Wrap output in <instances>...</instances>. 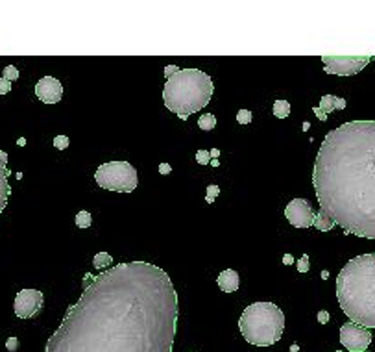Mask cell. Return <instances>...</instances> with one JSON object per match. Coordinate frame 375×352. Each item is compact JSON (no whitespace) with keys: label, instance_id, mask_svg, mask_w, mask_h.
<instances>
[{"label":"cell","instance_id":"1","mask_svg":"<svg viewBox=\"0 0 375 352\" xmlns=\"http://www.w3.org/2000/svg\"><path fill=\"white\" fill-rule=\"evenodd\" d=\"M179 302L150 261H122L87 280L44 352H172Z\"/></svg>","mask_w":375,"mask_h":352},{"label":"cell","instance_id":"2","mask_svg":"<svg viewBox=\"0 0 375 352\" xmlns=\"http://www.w3.org/2000/svg\"><path fill=\"white\" fill-rule=\"evenodd\" d=\"M312 185L335 224L375 239V121H349L323 137Z\"/></svg>","mask_w":375,"mask_h":352},{"label":"cell","instance_id":"3","mask_svg":"<svg viewBox=\"0 0 375 352\" xmlns=\"http://www.w3.org/2000/svg\"><path fill=\"white\" fill-rule=\"evenodd\" d=\"M337 298L349 321L375 328V252L355 256L340 269Z\"/></svg>","mask_w":375,"mask_h":352},{"label":"cell","instance_id":"4","mask_svg":"<svg viewBox=\"0 0 375 352\" xmlns=\"http://www.w3.org/2000/svg\"><path fill=\"white\" fill-rule=\"evenodd\" d=\"M214 84L207 72L200 69H179L170 76L163 89V102L179 119L204 109L213 98Z\"/></svg>","mask_w":375,"mask_h":352},{"label":"cell","instance_id":"5","mask_svg":"<svg viewBox=\"0 0 375 352\" xmlns=\"http://www.w3.org/2000/svg\"><path fill=\"white\" fill-rule=\"evenodd\" d=\"M239 328L250 345L270 347L283 337L285 314L273 302H253L242 311Z\"/></svg>","mask_w":375,"mask_h":352},{"label":"cell","instance_id":"6","mask_svg":"<svg viewBox=\"0 0 375 352\" xmlns=\"http://www.w3.org/2000/svg\"><path fill=\"white\" fill-rule=\"evenodd\" d=\"M95 180L102 189L117 193H131L139 185L137 169L128 162L102 163L95 173Z\"/></svg>","mask_w":375,"mask_h":352},{"label":"cell","instance_id":"7","mask_svg":"<svg viewBox=\"0 0 375 352\" xmlns=\"http://www.w3.org/2000/svg\"><path fill=\"white\" fill-rule=\"evenodd\" d=\"M325 72L338 76H353L371 61V56H321Z\"/></svg>","mask_w":375,"mask_h":352},{"label":"cell","instance_id":"8","mask_svg":"<svg viewBox=\"0 0 375 352\" xmlns=\"http://www.w3.org/2000/svg\"><path fill=\"white\" fill-rule=\"evenodd\" d=\"M340 343L349 352H364L371 343V334L368 328L357 325L353 321H348L340 328Z\"/></svg>","mask_w":375,"mask_h":352},{"label":"cell","instance_id":"9","mask_svg":"<svg viewBox=\"0 0 375 352\" xmlns=\"http://www.w3.org/2000/svg\"><path fill=\"white\" fill-rule=\"evenodd\" d=\"M44 297L43 293L37 289H22L17 293L15 302H13V309L19 319H33L41 314L43 309Z\"/></svg>","mask_w":375,"mask_h":352},{"label":"cell","instance_id":"10","mask_svg":"<svg viewBox=\"0 0 375 352\" xmlns=\"http://www.w3.org/2000/svg\"><path fill=\"white\" fill-rule=\"evenodd\" d=\"M285 217L294 228H311L316 215L307 199H294L285 208Z\"/></svg>","mask_w":375,"mask_h":352},{"label":"cell","instance_id":"11","mask_svg":"<svg viewBox=\"0 0 375 352\" xmlns=\"http://www.w3.org/2000/svg\"><path fill=\"white\" fill-rule=\"evenodd\" d=\"M35 97L44 104H56L63 97V86L54 76H43L35 84Z\"/></svg>","mask_w":375,"mask_h":352},{"label":"cell","instance_id":"12","mask_svg":"<svg viewBox=\"0 0 375 352\" xmlns=\"http://www.w3.org/2000/svg\"><path fill=\"white\" fill-rule=\"evenodd\" d=\"M10 171H8V154L4 150H0V213L8 206L11 195V185L8 182Z\"/></svg>","mask_w":375,"mask_h":352},{"label":"cell","instance_id":"13","mask_svg":"<svg viewBox=\"0 0 375 352\" xmlns=\"http://www.w3.org/2000/svg\"><path fill=\"white\" fill-rule=\"evenodd\" d=\"M216 284L224 293H233L239 289V272L233 271V269H225L218 275L216 278Z\"/></svg>","mask_w":375,"mask_h":352},{"label":"cell","instance_id":"14","mask_svg":"<svg viewBox=\"0 0 375 352\" xmlns=\"http://www.w3.org/2000/svg\"><path fill=\"white\" fill-rule=\"evenodd\" d=\"M318 108L323 111V113H333L337 109H344L346 108V98H340L337 95H323L320 98V106Z\"/></svg>","mask_w":375,"mask_h":352},{"label":"cell","instance_id":"15","mask_svg":"<svg viewBox=\"0 0 375 352\" xmlns=\"http://www.w3.org/2000/svg\"><path fill=\"white\" fill-rule=\"evenodd\" d=\"M312 226L316 228V230H320V232H329V230H331L333 226H337V224H335V221H333L331 217L325 215L323 211H320V213L314 217V224H312Z\"/></svg>","mask_w":375,"mask_h":352},{"label":"cell","instance_id":"16","mask_svg":"<svg viewBox=\"0 0 375 352\" xmlns=\"http://www.w3.org/2000/svg\"><path fill=\"white\" fill-rule=\"evenodd\" d=\"M272 111L273 115L277 117V119H287L290 115V104L289 100H285V98H279V100H275L272 106Z\"/></svg>","mask_w":375,"mask_h":352},{"label":"cell","instance_id":"17","mask_svg":"<svg viewBox=\"0 0 375 352\" xmlns=\"http://www.w3.org/2000/svg\"><path fill=\"white\" fill-rule=\"evenodd\" d=\"M198 126L204 132L214 130V126H216V117H214L213 113H202V117L198 119Z\"/></svg>","mask_w":375,"mask_h":352},{"label":"cell","instance_id":"18","mask_svg":"<svg viewBox=\"0 0 375 352\" xmlns=\"http://www.w3.org/2000/svg\"><path fill=\"white\" fill-rule=\"evenodd\" d=\"M111 261H113V258L107 252H98L97 256H95V260H92V265H95V269H106V267H109L111 265Z\"/></svg>","mask_w":375,"mask_h":352},{"label":"cell","instance_id":"19","mask_svg":"<svg viewBox=\"0 0 375 352\" xmlns=\"http://www.w3.org/2000/svg\"><path fill=\"white\" fill-rule=\"evenodd\" d=\"M92 224V217L89 211L81 210L78 211V215H76V226L78 228H89Z\"/></svg>","mask_w":375,"mask_h":352},{"label":"cell","instance_id":"20","mask_svg":"<svg viewBox=\"0 0 375 352\" xmlns=\"http://www.w3.org/2000/svg\"><path fill=\"white\" fill-rule=\"evenodd\" d=\"M253 119V115L250 109H239V113H237V123L239 125H250Z\"/></svg>","mask_w":375,"mask_h":352},{"label":"cell","instance_id":"21","mask_svg":"<svg viewBox=\"0 0 375 352\" xmlns=\"http://www.w3.org/2000/svg\"><path fill=\"white\" fill-rule=\"evenodd\" d=\"M218 195H220V187H218V185H214V184L207 185V195H205V202H207V204H213L214 199H216Z\"/></svg>","mask_w":375,"mask_h":352},{"label":"cell","instance_id":"22","mask_svg":"<svg viewBox=\"0 0 375 352\" xmlns=\"http://www.w3.org/2000/svg\"><path fill=\"white\" fill-rule=\"evenodd\" d=\"M2 78H6L8 82H15L17 78H19V70H17V67L13 65H8L4 69V74H2Z\"/></svg>","mask_w":375,"mask_h":352},{"label":"cell","instance_id":"23","mask_svg":"<svg viewBox=\"0 0 375 352\" xmlns=\"http://www.w3.org/2000/svg\"><path fill=\"white\" fill-rule=\"evenodd\" d=\"M69 143H70V141H69V137H67V136H56V137H54V146H56L58 150H65V148L69 146Z\"/></svg>","mask_w":375,"mask_h":352},{"label":"cell","instance_id":"24","mask_svg":"<svg viewBox=\"0 0 375 352\" xmlns=\"http://www.w3.org/2000/svg\"><path fill=\"white\" fill-rule=\"evenodd\" d=\"M196 162H198L200 165H209V163H211L209 150H198V152H196Z\"/></svg>","mask_w":375,"mask_h":352},{"label":"cell","instance_id":"25","mask_svg":"<svg viewBox=\"0 0 375 352\" xmlns=\"http://www.w3.org/2000/svg\"><path fill=\"white\" fill-rule=\"evenodd\" d=\"M309 269H311V263H309V254H303L298 260V271L300 272H309Z\"/></svg>","mask_w":375,"mask_h":352},{"label":"cell","instance_id":"26","mask_svg":"<svg viewBox=\"0 0 375 352\" xmlns=\"http://www.w3.org/2000/svg\"><path fill=\"white\" fill-rule=\"evenodd\" d=\"M11 91V82H8L6 78H0V95H6V93Z\"/></svg>","mask_w":375,"mask_h":352},{"label":"cell","instance_id":"27","mask_svg":"<svg viewBox=\"0 0 375 352\" xmlns=\"http://www.w3.org/2000/svg\"><path fill=\"white\" fill-rule=\"evenodd\" d=\"M177 70H179V67H176V65H166V67H165V78H166V80H168L170 76H174V74H176Z\"/></svg>","mask_w":375,"mask_h":352},{"label":"cell","instance_id":"28","mask_svg":"<svg viewBox=\"0 0 375 352\" xmlns=\"http://www.w3.org/2000/svg\"><path fill=\"white\" fill-rule=\"evenodd\" d=\"M318 323H320V325H325V323H329V314H327L325 309L318 311Z\"/></svg>","mask_w":375,"mask_h":352},{"label":"cell","instance_id":"29","mask_svg":"<svg viewBox=\"0 0 375 352\" xmlns=\"http://www.w3.org/2000/svg\"><path fill=\"white\" fill-rule=\"evenodd\" d=\"M6 348L10 352H15L17 350V337H10L8 343H6Z\"/></svg>","mask_w":375,"mask_h":352},{"label":"cell","instance_id":"30","mask_svg":"<svg viewBox=\"0 0 375 352\" xmlns=\"http://www.w3.org/2000/svg\"><path fill=\"white\" fill-rule=\"evenodd\" d=\"M159 173L161 174H170L172 173V167L168 163H159Z\"/></svg>","mask_w":375,"mask_h":352},{"label":"cell","instance_id":"31","mask_svg":"<svg viewBox=\"0 0 375 352\" xmlns=\"http://www.w3.org/2000/svg\"><path fill=\"white\" fill-rule=\"evenodd\" d=\"M312 111L316 113V117H318V119H320V121H327V115L323 113V111H321L320 108H316V106H314V108H312Z\"/></svg>","mask_w":375,"mask_h":352},{"label":"cell","instance_id":"32","mask_svg":"<svg viewBox=\"0 0 375 352\" xmlns=\"http://www.w3.org/2000/svg\"><path fill=\"white\" fill-rule=\"evenodd\" d=\"M283 263H285V265H290V263H294V258H292V254H285L283 256Z\"/></svg>","mask_w":375,"mask_h":352},{"label":"cell","instance_id":"33","mask_svg":"<svg viewBox=\"0 0 375 352\" xmlns=\"http://www.w3.org/2000/svg\"><path fill=\"white\" fill-rule=\"evenodd\" d=\"M209 154H211V158H214V160H216V158L220 156V150H218V148H213V150H209Z\"/></svg>","mask_w":375,"mask_h":352},{"label":"cell","instance_id":"34","mask_svg":"<svg viewBox=\"0 0 375 352\" xmlns=\"http://www.w3.org/2000/svg\"><path fill=\"white\" fill-rule=\"evenodd\" d=\"M321 278H323V280H327V278H329V272H327V271H321Z\"/></svg>","mask_w":375,"mask_h":352},{"label":"cell","instance_id":"35","mask_svg":"<svg viewBox=\"0 0 375 352\" xmlns=\"http://www.w3.org/2000/svg\"><path fill=\"white\" fill-rule=\"evenodd\" d=\"M211 165H213V167H218L220 162H218V160H213V162H211Z\"/></svg>","mask_w":375,"mask_h":352},{"label":"cell","instance_id":"36","mask_svg":"<svg viewBox=\"0 0 375 352\" xmlns=\"http://www.w3.org/2000/svg\"><path fill=\"white\" fill-rule=\"evenodd\" d=\"M337 352H342V350H337Z\"/></svg>","mask_w":375,"mask_h":352},{"label":"cell","instance_id":"37","mask_svg":"<svg viewBox=\"0 0 375 352\" xmlns=\"http://www.w3.org/2000/svg\"><path fill=\"white\" fill-rule=\"evenodd\" d=\"M364 352H368V350H364Z\"/></svg>","mask_w":375,"mask_h":352}]
</instances>
